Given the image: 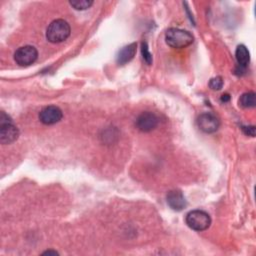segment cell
<instances>
[{
    "label": "cell",
    "instance_id": "8992f818",
    "mask_svg": "<svg viewBox=\"0 0 256 256\" xmlns=\"http://www.w3.org/2000/svg\"><path fill=\"white\" fill-rule=\"evenodd\" d=\"M197 125L199 129L205 133H214L220 126L219 119L210 112H205L197 118Z\"/></svg>",
    "mask_w": 256,
    "mask_h": 256
},
{
    "label": "cell",
    "instance_id": "7c38bea8",
    "mask_svg": "<svg viewBox=\"0 0 256 256\" xmlns=\"http://www.w3.org/2000/svg\"><path fill=\"white\" fill-rule=\"evenodd\" d=\"M256 104L255 93L252 91L243 93L239 99V105L243 108H252Z\"/></svg>",
    "mask_w": 256,
    "mask_h": 256
},
{
    "label": "cell",
    "instance_id": "4fadbf2b",
    "mask_svg": "<svg viewBox=\"0 0 256 256\" xmlns=\"http://www.w3.org/2000/svg\"><path fill=\"white\" fill-rule=\"evenodd\" d=\"M69 3L76 10H86L92 6L93 1H91V0H72Z\"/></svg>",
    "mask_w": 256,
    "mask_h": 256
},
{
    "label": "cell",
    "instance_id": "3957f363",
    "mask_svg": "<svg viewBox=\"0 0 256 256\" xmlns=\"http://www.w3.org/2000/svg\"><path fill=\"white\" fill-rule=\"evenodd\" d=\"M19 137V130L12 119L4 112L0 113V142L2 144H11Z\"/></svg>",
    "mask_w": 256,
    "mask_h": 256
},
{
    "label": "cell",
    "instance_id": "277c9868",
    "mask_svg": "<svg viewBox=\"0 0 256 256\" xmlns=\"http://www.w3.org/2000/svg\"><path fill=\"white\" fill-rule=\"evenodd\" d=\"M186 224L195 231H204L211 225V217L203 210H192L185 217Z\"/></svg>",
    "mask_w": 256,
    "mask_h": 256
},
{
    "label": "cell",
    "instance_id": "9a60e30c",
    "mask_svg": "<svg viewBox=\"0 0 256 256\" xmlns=\"http://www.w3.org/2000/svg\"><path fill=\"white\" fill-rule=\"evenodd\" d=\"M222 86H223V80L220 76L212 78L209 82V87L213 90H220L222 88Z\"/></svg>",
    "mask_w": 256,
    "mask_h": 256
},
{
    "label": "cell",
    "instance_id": "5bb4252c",
    "mask_svg": "<svg viewBox=\"0 0 256 256\" xmlns=\"http://www.w3.org/2000/svg\"><path fill=\"white\" fill-rule=\"evenodd\" d=\"M141 52H142V57L144 59V61L150 65L152 63V54L150 53L149 51V48H148V44L146 41H143L141 43Z\"/></svg>",
    "mask_w": 256,
    "mask_h": 256
},
{
    "label": "cell",
    "instance_id": "ac0fdd59",
    "mask_svg": "<svg viewBox=\"0 0 256 256\" xmlns=\"http://www.w3.org/2000/svg\"><path fill=\"white\" fill-rule=\"evenodd\" d=\"M221 100H222V101H224V102H226V101H228V100H229V95H228V94H225V95H222V98H221Z\"/></svg>",
    "mask_w": 256,
    "mask_h": 256
},
{
    "label": "cell",
    "instance_id": "2e32d148",
    "mask_svg": "<svg viewBox=\"0 0 256 256\" xmlns=\"http://www.w3.org/2000/svg\"><path fill=\"white\" fill-rule=\"evenodd\" d=\"M242 130L248 136H252L253 137L255 135V127L254 126H243Z\"/></svg>",
    "mask_w": 256,
    "mask_h": 256
},
{
    "label": "cell",
    "instance_id": "9c48e42d",
    "mask_svg": "<svg viewBox=\"0 0 256 256\" xmlns=\"http://www.w3.org/2000/svg\"><path fill=\"white\" fill-rule=\"evenodd\" d=\"M166 199H167V203L170 206V208H172L175 211H181L187 205L184 195L179 190L169 191L166 196Z\"/></svg>",
    "mask_w": 256,
    "mask_h": 256
},
{
    "label": "cell",
    "instance_id": "30bf717a",
    "mask_svg": "<svg viewBox=\"0 0 256 256\" xmlns=\"http://www.w3.org/2000/svg\"><path fill=\"white\" fill-rule=\"evenodd\" d=\"M136 49H137V44L136 43H131L129 45H126L125 47H123L117 55V63L119 65H124L128 62H130L135 54H136Z\"/></svg>",
    "mask_w": 256,
    "mask_h": 256
},
{
    "label": "cell",
    "instance_id": "ba28073f",
    "mask_svg": "<svg viewBox=\"0 0 256 256\" xmlns=\"http://www.w3.org/2000/svg\"><path fill=\"white\" fill-rule=\"evenodd\" d=\"M158 117L153 112H142L136 119V127L142 132H150L158 125Z\"/></svg>",
    "mask_w": 256,
    "mask_h": 256
},
{
    "label": "cell",
    "instance_id": "8fae6325",
    "mask_svg": "<svg viewBox=\"0 0 256 256\" xmlns=\"http://www.w3.org/2000/svg\"><path fill=\"white\" fill-rule=\"evenodd\" d=\"M235 56L239 66L245 68L250 61V54L245 45H238L235 51Z\"/></svg>",
    "mask_w": 256,
    "mask_h": 256
},
{
    "label": "cell",
    "instance_id": "6da1fadb",
    "mask_svg": "<svg viewBox=\"0 0 256 256\" xmlns=\"http://www.w3.org/2000/svg\"><path fill=\"white\" fill-rule=\"evenodd\" d=\"M166 43L175 49H182L191 45L194 41L193 35L180 28H169L165 33Z\"/></svg>",
    "mask_w": 256,
    "mask_h": 256
},
{
    "label": "cell",
    "instance_id": "7a4b0ae2",
    "mask_svg": "<svg viewBox=\"0 0 256 256\" xmlns=\"http://www.w3.org/2000/svg\"><path fill=\"white\" fill-rule=\"evenodd\" d=\"M71 28L63 19L53 20L46 30V38L51 43H60L70 36Z\"/></svg>",
    "mask_w": 256,
    "mask_h": 256
},
{
    "label": "cell",
    "instance_id": "5b68a950",
    "mask_svg": "<svg viewBox=\"0 0 256 256\" xmlns=\"http://www.w3.org/2000/svg\"><path fill=\"white\" fill-rule=\"evenodd\" d=\"M38 57L37 49L32 45H25L16 50L14 60L20 66H29L33 64Z\"/></svg>",
    "mask_w": 256,
    "mask_h": 256
},
{
    "label": "cell",
    "instance_id": "52a82bcc",
    "mask_svg": "<svg viewBox=\"0 0 256 256\" xmlns=\"http://www.w3.org/2000/svg\"><path fill=\"white\" fill-rule=\"evenodd\" d=\"M62 110L55 105L46 106L39 113V120L45 125L56 124L62 119Z\"/></svg>",
    "mask_w": 256,
    "mask_h": 256
},
{
    "label": "cell",
    "instance_id": "e0dca14e",
    "mask_svg": "<svg viewBox=\"0 0 256 256\" xmlns=\"http://www.w3.org/2000/svg\"><path fill=\"white\" fill-rule=\"evenodd\" d=\"M42 254H43V255H46V254H48V255H50V254H53V255H57V254H58V252H57V251H54V250H47V251L43 252Z\"/></svg>",
    "mask_w": 256,
    "mask_h": 256
}]
</instances>
